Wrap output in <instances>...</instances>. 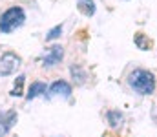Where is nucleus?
<instances>
[{
    "label": "nucleus",
    "mask_w": 157,
    "mask_h": 137,
    "mask_svg": "<svg viewBox=\"0 0 157 137\" xmlns=\"http://www.w3.org/2000/svg\"><path fill=\"white\" fill-rule=\"evenodd\" d=\"M135 44H137V48H139V49H148L150 42L146 40V37H144L143 33H137V35H135Z\"/></svg>",
    "instance_id": "obj_13"
},
{
    "label": "nucleus",
    "mask_w": 157,
    "mask_h": 137,
    "mask_svg": "<svg viewBox=\"0 0 157 137\" xmlns=\"http://www.w3.org/2000/svg\"><path fill=\"white\" fill-rule=\"evenodd\" d=\"M128 84L141 95H152L155 90V79L154 75L148 71V70H143V68H137L130 73L128 77Z\"/></svg>",
    "instance_id": "obj_1"
},
{
    "label": "nucleus",
    "mask_w": 157,
    "mask_h": 137,
    "mask_svg": "<svg viewBox=\"0 0 157 137\" xmlns=\"http://www.w3.org/2000/svg\"><path fill=\"white\" fill-rule=\"evenodd\" d=\"M70 95H71V86L66 81H55L48 88V97H64V99H68Z\"/></svg>",
    "instance_id": "obj_5"
},
{
    "label": "nucleus",
    "mask_w": 157,
    "mask_h": 137,
    "mask_svg": "<svg viewBox=\"0 0 157 137\" xmlns=\"http://www.w3.org/2000/svg\"><path fill=\"white\" fill-rule=\"evenodd\" d=\"M60 35H62V26H55L53 29H49V31H48L46 40H55V39H59Z\"/></svg>",
    "instance_id": "obj_12"
},
{
    "label": "nucleus",
    "mask_w": 157,
    "mask_h": 137,
    "mask_svg": "<svg viewBox=\"0 0 157 137\" xmlns=\"http://www.w3.org/2000/svg\"><path fill=\"white\" fill-rule=\"evenodd\" d=\"M24 75H20V77H17V82H15V88H13V91H11V95L13 97H20L22 95V86H24Z\"/></svg>",
    "instance_id": "obj_11"
},
{
    "label": "nucleus",
    "mask_w": 157,
    "mask_h": 137,
    "mask_svg": "<svg viewBox=\"0 0 157 137\" xmlns=\"http://www.w3.org/2000/svg\"><path fill=\"white\" fill-rule=\"evenodd\" d=\"M77 6H78V9H80V13L86 15V17H91V15L95 13V4H93V0H78Z\"/></svg>",
    "instance_id": "obj_9"
},
{
    "label": "nucleus",
    "mask_w": 157,
    "mask_h": 137,
    "mask_svg": "<svg viewBox=\"0 0 157 137\" xmlns=\"http://www.w3.org/2000/svg\"><path fill=\"white\" fill-rule=\"evenodd\" d=\"M20 66V57L15 53H4L0 59V75H9Z\"/></svg>",
    "instance_id": "obj_3"
},
{
    "label": "nucleus",
    "mask_w": 157,
    "mask_h": 137,
    "mask_svg": "<svg viewBox=\"0 0 157 137\" xmlns=\"http://www.w3.org/2000/svg\"><path fill=\"white\" fill-rule=\"evenodd\" d=\"M106 117H108V123H110L112 128H119V126L122 124V121H124V115H122L119 110H108Z\"/></svg>",
    "instance_id": "obj_8"
},
{
    "label": "nucleus",
    "mask_w": 157,
    "mask_h": 137,
    "mask_svg": "<svg viewBox=\"0 0 157 137\" xmlns=\"http://www.w3.org/2000/svg\"><path fill=\"white\" fill-rule=\"evenodd\" d=\"M62 57H64L62 46H51V48L44 53V57H42V66H44V68H51V66L59 64V62L62 60Z\"/></svg>",
    "instance_id": "obj_4"
},
{
    "label": "nucleus",
    "mask_w": 157,
    "mask_h": 137,
    "mask_svg": "<svg viewBox=\"0 0 157 137\" xmlns=\"http://www.w3.org/2000/svg\"><path fill=\"white\" fill-rule=\"evenodd\" d=\"M17 123V112H0V137L6 135Z\"/></svg>",
    "instance_id": "obj_6"
},
{
    "label": "nucleus",
    "mask_w": 157,
    "mask_h": 137,
    "mask_svg": "<svg viewBox=\"0 0 157 137\" xmlns=\"http://www.w3.org/2000/svg\"><path fill=\"white\" fill-rule=\"evenodd\" d=\"M70 71H71L73 79H77L78 84H82V82L86 81V73H84V71H82V70H80L78 66H71V70H70Z\"/></svg>",
    "instance_id": "obj_10"
},
{
    "label": "nucleus",
    "mask_w": 157,
    "mask_h": 137,
    "mask_svg": "<svg viewBox=\"0 0 157 137\" xmlns=\"http://www.w3.org/2000/svg\"><path fill=\"white\" fill-rule=\"evenodd\" d=\"M46 91H48V86L44 84V82H40V81H35V82H31V86H29V90H28V95H26V99L28 101H31V99H35V97H39V95H46Z\"/></svg>",
    "instance_id": "obj_7"
},
{
    "label": "nucleus",
    "mask_w": 157,
    "mask_h": 137,
    "mask_svg": "<svg viewBox=\"0 0 157 137\" xmlns=\"http://www.w3.org/2000/svg\"><path fill=\"white\" fill-rule=\"evenodd\" d=\"M26 20V13L22 7H9L2 13L0 17V31L2 33H11L15 29H18Z\"/></svg>",
    "instance_id": "obj_2"
}]
</instances>
